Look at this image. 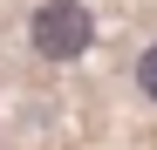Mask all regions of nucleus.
<instances>
[{"instance_id": "obj_1", "label": "nucleus", "mask_w": 157, "mask_h": 150, "mask_svg": "<svg viewBox=\"0 0 157 150\" xmlns=\"http://www.w3.org/2000/svg\"><path fill=\"white\" fill-rule=\"evenodd\" d=\"M28 41H34L41 62H82L89 41H96V21H89L82 0H41L34 21H28Z\"/></svg>"}, {"instance_id": "obj_2", "label": "nucleus", "mask_w": 157, "mask_h": 150, "mask_svg": "<svg viewBox=\"0 0 157 150\" xmlns=\"http://www.w3.org/2000/svg\"><path fill=\"white\" fill-rule=\"evenodd\" d=\"M137 89H144L150 103H157V41H150L144 55H137Z\"/></svg>"}]
</instances>
